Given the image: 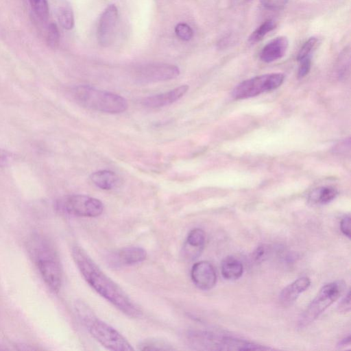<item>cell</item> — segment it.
Returning <instances> with one entry per match:
<instances>
[{"instance_id":"6da1fadb","label":"cell","mask_w":351,"mask_h":351,"mask_svg":"<svg viewBox=\"0 0 351 351\" xmlns=\"http://www.w3.org/2000/svg\"><path fill=\"white\" fill-rule=\"evenodd\" d=\"M73 259L86 282L101 297L126 315L141 317V308L93 261L80 246L72 248Z\"/></svg>"},{"instance_id":"7a4b0ae2","label":"cell","mask_w":351,"mask_h":351,"mask_svg":"<svg viewBox=\"0 0 351 351\" xmlns=\"http://www.w3.org/2000/svg\"><path fill=\"white\" fill-rule=\"evenodd\" d=\"M75 308L79 319L90 335L104 348L113 351L134 350L119 331L100 319L86 303L77 301Z\"/></svg>"},{"instance_id":"3957f363","label":"cell","mask_w":351,"mask_h":351,"mask_svg":"<svg viewBox=\"0 0 351 351\" xmlns=\"http://www.w3.org/2000/svg\"><path fill=\"white\" fill-rule=\"evenodd\" d=\"M27 250L48 287L54 293L60 289L62 273L55 249L40 236H34L27 242Z\"/></svg>"},{"instance_id":"277c9868","label":"cell","mask_w":351,"mask_h":351,"mask_svg":"<svg viewBox=\"0 0 351 351\" xmlns=\"http://www.w3.org/2000/svg\"><path fill=\"white\" fill-rule=\"evenodd\" d=\"M71 95L80 105L101 112L119 114L125 112L128 107L127 100L121 95L88 85L73 88Z\"/></svg>"},{"instance_id":"5b68a950","label":"cell","mask_w":351,"mask_h":351,"mask_svg":"<svg viewBox=\"0 0 351 351\" xmlns=\"http://www.w3.org/2000/svg\"><path fill=\"white\" fill-rule=\"evenodd\" d=\"M345 288L346 284L343 281H335L324 285L302 313L299 326H305L316 319L342 295Z\"/></svg>"},{"instance_id":"8992f818","label":"cell","mask_w":351,"mask_h":351,"mask_svg":"<svg viewBox=\"0 0 351 351\" xmlns=\"http://www.w3.org/2000/svg\"><path fill=\"white\" fill-rule=\"evenodd\" d=\"M284 79L285 75L281 73L263 74L247 79L234 88L232 97L236 99H243L275 90L282 84Z\"/></svg>"},{"instance_id":"52a82bcc","label":"cell","mask_w":351,"mask_h":351,"mask_svg":"<svg viewBox=\"0 0 351 351\" xmlns=\"http://www.w3.org/2000/svg\"><path fill=\"white\" fill-rule=\"evenodd\" d=\"M58 208L70 215L96 217L102 214L104 204L98 199L86 195H70L60 199Z\"/></svg>"},{"instance_id":"ba28073f","label":"cell","mask_w":351,"mask_h":351,"mask_svg":"<svg viewBox=\"0 0 351 351\" xmlns=\"http://www.w3.org/2000/svg\"><path fill=\"white\" fill-rule=\"evenodd\" d=\"M179 74V68L175 65L154 63L138 68L136 71V78L143 83L158 82L174 79Z\"/></svg>"},{"instance_id":"9c48e42d","label":"cell","mask_w":351,"mask_h":351,"mask_svg":"<svg viewBox=\"0 0 351 351\" xmlns=\"http://www.w3.org/2000/svg\"><path fill=\"white\" fill-rule=\"evenodd\" d=\"M118 21L117 8L114 4L109 5L101 15L97 38L99 44L108 47L112 44L117 30Z\"/></svg>"},{"instance_id":"30bf717a","label":"cell","mask_w":351,"mask_h":351,"mask_svg":"<svg viewBox=\"0 0 351 351\" xmlns=\"http://www.w3.org/2000/svg\"><path fill=\"white\" fill-rule=\"evenodd\" d=\"M191 277L194 285L202 290H209L217 282V274L213 265L206 261L195 263L191 271Z\"/></svg>"},{"instance_id":"8fae6325","label":"cell","mask_w":351,"mask_h":351,"mask_svg":"<svg viewBox=\"0 0 351 351\" xmlns=\"http://www.w3.org/2000/svg\"><path fill=\"white\" fill-rule=\"evenodd\" d=\"M289 46V41L286 36H276L266 43L262 48L259 56L260 59L266 63L279 60L285 56Z\"/></svg>"},{"instance_id":"7c38bea8","label":"cell","mask_w":351,"mask_h":351,"mask_svg":"<svg viewBox=\"0 0 351 351\" xmlns=\"http://www.w3.org/2000/svg\"><path fill=\"white\" fill-rule=\"evenodd\" d=\"M189 90L187 85H182L169 91L149 96L143 100V104L149 108H160L170 105L182 97Z\"/></svg>"},{"instance_id":"4fadbf2b","label":"cell","mask_w":351,"mask_h":351,"mask_svg":"<svg viewBox=\"0 0 351 351\" xmlns=\"http://www.w3.org/2000/svg\"><path fill=\"white\" fill-rule=\"evenodd\" d=\"M206 241V234L203 230L194 228L187 235L184 245V255L186 258L193 260L201 254Z\"/></svg>"},{"instance_id":"5bb4252c","label":"cell","mask_w":351,"mask_h":351,"mask_svg":"<svg viewBox=\"0 0 351 351\" xmlns=\"http://www.w3.org/2000/svg\"><path fill=\"white\" fill-rule=\"evenodd\" d=\"M311 285L310 278L301 277L285 287L280 294V302L285 306L291 304Z\"/></svg>"},{"instance_id":"9a60e30c","label":"cell","mask_w":351,"mask_h":351,"mask_svg":"<svg viewBox=\"0 0 351 351\" xmlns=\"http://www.w3.org/2000/svg\"><path fill=\"white\" fill-rule=\"evenodd\" d=\"M147 257L146 251L140 247H126L117 253L115 258L118 265H132L144 261Z\"/></svg>"},{"instance_id":"2e32d148","label":"cell","mask_w":351,"mask_h":351,"mask_svg":"<svg viewBox=\"0 0 351 351\" xmlns=\"http://www.w3.org/2000/svg\"><path fill=\"white\" fill-rule=\"evenodd\" d=\"M92 182L103 190H111L119 183L117 175L109 170H100L93 172L90 176Z\"/></svg>"},{"instance_id":"e0dca14e","label":"cell","mask_w":351,"mask_h":351,"mask_svg":"<svg viewBox=\"0 0 351 351\" xmlns=\"http://www.w3.org/2000/svg\"><path fill=\"white\" fill-rule=\"evenodd\" d=\"M221 271L224 278L237 280L242 276L243 267L241 262L236 258L228 256L221 263Z\"/></svg>"},{"instance_id":"ac0fdd59","label":"cell","mask_w":351,"mask_h":351,"mask_svg":"<svg viewBox=\"0 0 351 351\" xmlns=\"http://www.w3.org/2000/svg\"><path fill=\"white\" fill-rule=\"evenodd\" d=\"M57 17L60 25L65 29H71L74 26V15L70 3L61 0L57 6Z\"/></svg>"},{"instance_id":"d6986e66","label":"cell","mask_w":351,"mask_h":351,"mask_svg":"<svg viewBox=\"0 0 351 351\" xmlns=\"http://www.w3.org/2000/svg\"><path fill=\"white\" fill-rule=\"evenodd\" d=\"M337 191L330 186H322L314 189L309 194V201L314 204H324L332 201L337 195Z\"/></svg>"},{"instance_id":"ffe728a7","label":"cell","mask_w":351,"mask_h":351,"mask_svg":"<svg viewBox=\"0 0 351 351\" xmlns=\"http://www.w3.org/2000/svg\"><path fill=\"white\" fill-rule=\"evenodd\" d=\"M276 22L273 19H267L258 26L249 36L248 42L250 44L258 43L276 27Z\"/></svg>"},{"instance_id":"44dd1931","label":"cell","mask_w":351,"mask_h":351,"mask_svg":"<svg viewBox=\"0 0 351 351\" xmlns=\"http://www.w3.org/2000/svg\"><path fill=\"white\" fill-rule=\"evenodd\" d=\"M140 350H172L174 348L168 342L157 338L143 340L137 346Z\"/></svg>"},{"instance_id":"7402d4cb","label":"cell","mask_w":351,"mask_h":351,"mask_svg":"<svg viewBox=\"0 0 351 351\" xmlns=\"http://www.w3.org/2000/svg\"><path fill=\"white\" fill-rule=\"evenodd\" d=\"M318 43V38L315 36H311L308 38L301 46L299 49L296 59L299 62L300 60L308 57L311 56L313 50L315 49V46Z\"/></svg>"},{"instance_id":"603a6c76","label":"cell","mask_w":351,"mask_h":351,"mask_svg":"<svg viewBox=\"0 0 351 351\" xmlns=\"http://www.w3.org/2000/svg\"><path fill=\"white\" fill-rule=\"evenodd\" d=\"M29 3L37 16L43 21H46L48 19L49 6L47 0H29Z\"/></svg>"},{"instance_id":"cb8c5ba5","label":"cell","mask_w":351,"mask_h":351,"mask_svg":"<svg viewBox=\"0 0 351 351\" xmlns=\"http://www.w3.org/2000/svg\"><path fill=\"white\" fill-rule=\"evenodd\" d=\"M47 45L52 49H56L60 43V33L57 25L51 23L49 24L47 33Z\"/></svg>"},{"instance_id":"d4e9b609","label":"cell","mask_w":351,"mask_h":351,"mask_svg":"<svg viewBox=\"0 0 351 351\" xmlns=\"http://www.w3.org/2000/svg\"><path fill=\"white\" fill-rule=\"evenodd\" d=\"M175 32L178 37L182 40H189L193 36L192 28L186 23H178L175 27Z\"/></svg>"},{"instance_id":"484cf974","label":"cell","mask_w":351,"mask_h":351,"mask_svg":"<svg viewBox=\"0 0 351 351\" xmlns=\"http://www.w3.org/2000/svg\"><path fill=\"white\" fill-rule=\"evenodd\" d=\"M289 0H259L261 4L269 10H280L286 7Z\"/></svg>"},{"instance_id":"4316f807","label":"cell","mask_w":351,"mask_h":351,"mask_svg":"<svg viewBox=\"0 0 351 351\" xmlns=\"http://www.w3.org/2000/svg\"><path fill=\"white\" fill-rule=\"evenodd\" d=\"M300 62V65L298 71V76L300 78L306 76L310 71L311 67V58L308 56Z\"/></svg>"},{"instance_id":"83f0119b","label":"cell","mask_w":351,"mask_h":351,"mask_svg":"<svg viewBox=\"0 0 351 351\" xmlns=\"http://www.w3.org/2000/svg\"><path fill=\"white\" fill-rule=\"evenodd\" d=\"M350 217L349 215L343 217L340 223L341 232L348 238L350 237Z\"/></svg>"},{"instance_id":"f1b7e54d","label":"cell","mask_w":351,"mask_h":351,"mask_svg":"<svg viewBox=\"0 0 351 351\" xmlns=\"http://www.w3.org/2000/svg\"><path fill=\"white\" fill-rule=\"evenodd\" d=\"M339 308L340 311L343 313H346L350 310V294L349 291L339 303Z\"/></svg>"},{"instance_id":"f546056e","label":"cell","mask_w":351,"mask_h":351,"mask_svg":"<svg viewBox=\"0 0 351 351\" xmlns=\"http://www.w3.org/2000/svg\"><path fill=\"white\" fill-rule=\"evenodd\" d=\"M265 248L263 246H260L256 249V250L254 252V258L256 260H259L262 258L263 256L265 254Z\"/></svg>"},{"instance_id":"4dcf8cb0","label":"cell","mask_w":351,"mask_h":351,"mask_svg":"<svg viewBox=\"0 0 351 351\" xmlns=\"http://www.w3.org/2000/svg\"><path fill=\"white\" fill-rule=\"evenodd\" d=\"M233 5H241L247 3L251 0H230Z\"/></svg>"},{"instance_id":"1f68e13d","label":"cell","mask_w":351,"mask_h":351,"mask_svg":"<svg viewBox=\"0 0 351 351\" xmlns=\"http://www.w3.org/2000/svg\"><path fill=\"white\" fill-rule=\"evenodd\" d=\"M350 336H348V337L341 340L339 344H340V346H345L347 344H350Z\"/></svg>"},{"instance_id":"d6a6232c","label":"cell","mask_w":351,"mask_h":351,"mask_svg":"<svg viewBox=\"0 0 351 351\" xmlns=\"http://www.w3.org/2000/svg\"><path fill=\"white\" fill-rule=\"evenodd\" d=\"M1 157V154H0V158Z\"/></svg>"}]
</instances>
